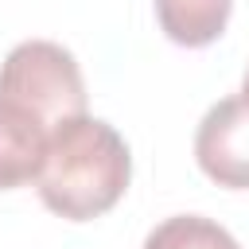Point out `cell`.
<instances>
[{"mask_svg":"<svg viewBox=\"0 0 249 249\" xmlns=\"http://www.w3.org/2000/svg\"><path fill=\"white\" fill-rule=\"evenodd\" d=\"M0 105L39 121L47 132L86 113V82L74 54L51 39H27L0 62Z\"/></svg>","mask_w":249,"mask_h":249,"instance_id":"2","label":"cell"},{"mask_svg":"<svg viewBox=\"0 0 249 249\" xmlns=\"http://www.w3.org/2000/svg\"><path fill=\"white\" fill-rule=\"evenodd\" d=\"M132 179V156L124 136L89 113L58 124L47 140L35 191L47 210L66 222L101 218L121 202Z\"/></svg>","mask_w":249,"mask_h":249,"instance_id":"1","label":"cell"},{"mask_svg":"<svg viewBox=\"0 0 249 249\" xmlns=\"http://www.w3.org/2000/svg\"><path fill=\"white\" fill-rule=\"evenodd\" d=\"M233 0H156L160 27L179 47H210L230 23Z\"/></svg>","mask_w":249,"mask_h":249,"instance_id":"5","label":"cell"},{"mask_svg":"<svg viewBox=\"0 0 249 249\" xmlns=\"http://www.w3.org/2000/svg\"><path fill=\"white\" fill-rule=\"evenodd\" d=\"M195 160L218 187H249V101L241 93L206 109L195 132Z\"/></svg>","mask_w":249,"mask_h":249,"instance_id":"3","label":"cell"},{"mask_svg":"<svg viewBox=\"0 0 249 249\" xmlns=\"http://www.w3.org/2000/svg\"><path fill=\"white\" fill-rule=\"evenodd\" d=\"M51 132L27 113L0 105V191L23 187L39 175Z\"/></svg>","mask_w":249,"mask_h":249,"instance_id":"4","label":"cell"},{"mask_svg":"<svg viewBox=\"0 0 249 249\" xmlns=\"http://www.w3.org/2000/svg\"><path fill=\"white\" fill-rule=\"evenodd\" d=\"M241 97L249 101V70H245V82H241Z\"/></svg>","mask_w":249,"mask_h":249,"instance_id":"7","label":"cell"},{"mask_svg":"<svg viewBox=\"0 0 249 249\" xmlns=\"http://www.w3.org/2000/svg\"><path fill=\"white\" fill-rule=\"evenodd\" d=\"M144 249H241V245L230 237V230H222L202 214H175L144 237Z\"/></svg>","mask_w":249,"mask_h":249,"instance_id":"6","label":"cell"}]
</instances>
